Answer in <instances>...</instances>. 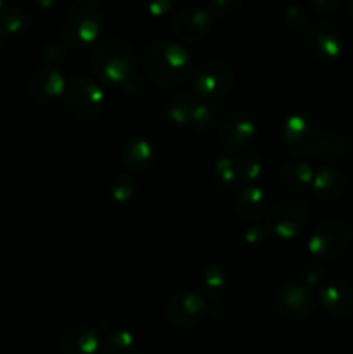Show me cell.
<instances>
[{
    "label": "cell",
    "instance_id": "cell-1",
    "mask_svg": "<svg viewBox=\"0 0 353 354\" xmlns=\"http://www.w3.org/2000/svg\"><path fill=\"white\" fill-rule=\"evenodd\" d=\"M141 66L149 80L163 86L183 85L194 71L189 50L168 38L151 41L142 52Z\"/></svg>",
    "mask_w": 353,
    "mask_h": 354
},
{
    "label": "cell",
    "instance_id": "cell-2",
    "mask_svg": "<svg viewBox=\"0 0 353 354\" xmlns=\"http://www.w3.org/2000/svg\"><path fill=\"white\" fill-rule=\"evenodd\" d=\"M90 66L99 82L123 86V83L134 75L135 50L125 38H102L93 45Z\"/></svg>",
    "mask_w": 353,
    "mask_h": 354
},
{
    "label": "cell",
    "instance_id": "cell-3",
    "mask_svg": "<svg viewBox=\"0 0 353 354\" xmlns=\"http://www.w3.org/2000/svg\"><path fill=\"white\" fill-rule=\"evenodd\" d=\"M192 90L197 99L206 102L227 95L235 83L234 66L220 57H208L201 61L192 71Z\"/></svg>",
    "mask_w": 353,
    "mask_h": 354
},
{
    "label": "cell",
    "instance_id": "cell-4",
    "mask_svg": "<svg viewBox=\"0 0 353 354\" xmlns=\"http://www.w3.org/2000/svg\"><path fill=\"white\" fill-rule=\"evenodd\" d=\"M64 102L73 116L83 121H92L104 111L106 92L97 78L75 76L66 85Z\"/></svg>",
    "mask_w": 353,
    "mask_h": 354
},
{
    "label": "cell",
    "instance_id": "cell-5",
    "mask_svg": "<svg viewBox=\"0 0 353 354\" xmlns=\"http://www.w3.org/2000/svg\"><path fill=\"white\" fill-rule=\"evenodd\" d=\"M310 220V207L300 197H284L282 201L270 207L266 214V230L279 239L289 241L298 237L307 228Z\"/></svg>",
    "mask_w": 353,
    "mask_h": 354
},
{
    "label": "cell",
    "instance_id": "cell-6",
    "mask_svg": "<svg viewBox=\"0 0 353 354\" xmlns=\"http://www.w3.org/2000/svg\"><path fill=\"white\" fill-rule=\"evenodd\" d=\"M280 135L291 154L305 158V156L317 154L324 133L320 130V124L311 116L305 113H291L284 120Z\"/></svg>",
    "mask_w": 353,
    "mask_h": 354
},
{
    "label": "cell",
    "instance_id": "cell-7",
    "mask_svg": "<svg viewBox=\"0 0 353 354\" xmlns=\"http://www.w3.org/2000/svg\"><path fill=\"white\" fill-rule=\"evenodd\" d=\"M353 234L348 223L339 218H325L315 227L308 239V251L320 259H332L341 256L348 249Z\"/></svg>",
    "mask_w": 353,
    "mask_h": 354
},
{
    "label": "cell",
    "instance_id": "cell-8",
    "mask_svg": "<svg viewBox=\"0 0 353 354\" xmlns=\"http://www.w3.org/2000/svg\"><path fill=\"white\" fill-rule=\"evenodd\" d=\"M305 45L314 57L320 61H334L341 57L345 52L346 38L338 24L322 19L308 26Z\"/></svg>",
    "mask_w": 353,
    "mask_h": 354
},
{
    "label": "cell",
    "instance_id": "cell-9",
    "mask_svg": "<svg viewBox=\"0 0 353 354\" xmlns=\"http://www.w3.org/2000/svg\"><path fill=\"white\" fill-rule=\"evenodd\" d=\"M102 33V19L96 10L69 9L68 17L61 28V41L69 48H83L99 41Z\"/></svg>",
    "mask_w": 353,
    "mask_h": 354
},
{
    "label": "cell",
    "instance_id": "cell-10",
    "mask_svg": "<svg viewBox=\"0 0 353 354\" xmlns=\"http://www.w3.org/2000/svg\"><path fill=\"white\" fill-rule=\"evenodd\" d=\"M273 310L289 320H303L314 311L315 296L310 287L298 282H286L273 292Z\"/></svg>",
    "mask_w": 353,
    "mask_h": 354
},
{
    "label": "cell",
    "instance_id": "cell-11",
    "mask_svg": "<svg viewBox=\"0 0 353 354\" xmlns=\"http://www.w3.org/2000/svg\"><path fill=\"white\" fill-rule=\"evenodd\" d=\"M206 313V299L197 292H176L165 304L166 320L175 328L196 327Z\"/></svg>",
    "mask_w": 353,
    "mask_h": 354
},
{
    "label": "cell",
    "instance_id": "cell-12",
    "mask_svg": "<svg viewBox=\"0 0 353 354\" xmlns=\"http://www.w3.org/2000/svg\"><path fill=\"white\" fill-rule=\"evenodd\" d=\"M213 16L211 9L194 3L180 9L175 16L172 17V30L176 38L185 44H194L199 41L210 33L213 26Z\"/></svg>",
    "mask_w": 353,
    "mask_h": 354
},
{
    "label": "cell",
    "instance_id": "cell-13",
    "mask_svg": "<svg viewBox=\"0 0 353 354\" xmlns=\"http://www.w3.org/2000/svg\"><path fill=\"white\" fill-rule=\"evenodd\" d=\"M258 133L256 121L251 114L241 109H232L221 116L217 127V137L224 147L241 149L253 140Z\"/></svg>",
    "mask_w": 353,
    "mask_h": 354
},
{
    "label": "cell",
    "instance_id": "cell-14",
    "mask_svg": "<svg viewBox=\"0 0 353 354\" xmlns=\"http://www.w3.org/2000/svg\"><path fill=\"white\" fill-rule=\"evenodd\" d=\"M66 85L68 82L61 69L54 66H44V68L35 69V73L28 80L26 95L35 104H51L59 97H64Z\"/></svg>",
    "mask_w": 353,
    "mask_h": 354
},
{
    "label": "cell",
    "instance_id": "cell-15",
    "mask_svg": "<svg viewBox=\"0 0 353 354\" xmlns=\"http://www.w3.org/2000/svg\"><path fill=\"white\" fill-rule=\"evenodd\" d=\"M99 330L85 322H76L69 325L61 337L62 354H97L100 349Z\"/></svg>",
    "mask_w": 353,
    "mask_h": 354
},
{
    "label": "cell",
    "instance_id": "cell-16",
    "mask_svg": "<svg viewBox=\"0 0 353 354\" xmlns=\"http://www.w3.org/2000/svg\"><path fill=\"white\" fill-rule=\"evenodd\" d=\"M121 162L128 171L142 173L154 162V145L145 135L132 133L121 144Z\"/></svg>",
    "mask_w": 353,
    "mask_h": 354
},
{
    "label": "cell",
    "instance_id": "cell-17",
    "mask_svg": "<svg viewBox=\"0 0 353 354\" xmlns=\"http://www.w3.org/2000/svg\"><path fill=\"white\" fill-rule=\"evenodd\" d=\"M318 303L332 317H348L353 311V287L343 280H332L318 292Z\"/></svg>",
    "mask_w": 353,
    "mask_h": 354
},
{
    "label": "cell",
    "instance_id": "cell-18",
    "mask_svg": "<svg viewBox=\"0 0 353 354\" xmlns=\"http://www.w3.org/2000/svg\"><path fill=\"white\" fill-rule=\"evenodd\" d=\"M311 189L318 199L334 201L345 196L348 189V178L341 169L334 166H322L315 169V176L311 180Z\"/></svg>",
    "mask_w": 353,
    "mask_h": 354
},
{
    "label": "cell",
    "instance_id": "cell-19",
    "mask_svg": "<svg viewBox=\"0 0 353 354\" xmlns=\"http://www.w3.org/2000/svg\"><path fill=\"white\" fill-rule=\"evenodd\" d=\"M234 211L241 220L255 223L266 213V196L262 187L249 185L242 187L234 197Z\"/></svg>",
    "mask_w": 353,
    "mask_h": 354
},
{
    "label": "cell",
    "instance_id": "cell-20",
    "mask_svg": "<svg viewBox=\"0 0 353 354\" xmlns=\"http://www.w3.org/2000/svg\"><path fill=\"white\" fill-rule=\"evenodd\" d=\"M315 176V169L310 162L294 159V161L284 162L279 168V180L286 189L293 192L307 189L311 185V180Z\"/></svg>",
    "mask_w": 353,
    "mask_h": 354
},
{
    "label": "cell",
    "instance_id": "cell-21",
    "mask_svg": "<svg viewBox=\"0 0 353 354\" xmlns=\"http://www.w3.org/2000/svg\"><path fill=\"white\" fill-rule=\"evenodd\" d=\"M194 100L189 93H175L163 102V114L176 127H190Z\"/></svg>",
    "mask_w": 353,
    "mask_h": 354
},
{
    "label": "cell",
    "instance_id": "cell-22",
    "mask_svg": "<svg viewBox=\"0 0 353 354\" xmlns=\"http://www.w3.org/2000/svg\"><path fill=\"white\" fill-rule=\"evenodd\" d=\"M100 349L104 354H135L137 341L128 328H111L104 334Z\"/></svg>",
    "mask_w": 353,
    "mask_h": 354
},
{
    "label": "cell",
    "instance_id": "cell-23",
    "mask_svg": "<svg viewBox=\"0 0 353 354\" xmlns=\"http://www.w3.org/2000/svg\"><path fill=\"white\" fill-rule=\"evenodd\" d=\"M215 121H217V116H215L213 106L203 99L194 100L192 118H190V128H192L194 131H197L199 135H204V133H208V131L213 130Z\"/></svg>",
    "mask_w": 353,
    "mask_h": 354
},
{
    "label": "cell",
    "instance_id": "cell-24",
    "mask_svg": "<svg viewBox=\"0 0 353 354\" xmlns=\"http://www.w3.org/2000/svg\"><path fill=\"white\" fill-rule=\"evenodd\" d=\"M201 283L211 296H220L228 286L227 272L218 263H210L208 266H204L203 273H201Z\"/></svg>",
    "mask_w": 353,
    "mask_h": 354
},
{
    "label": "cell",
    "instance_id": "cell-25",
    "mask_svg": "<svg viewBox=\"0 0 353 354\" xmlns=\"http://www.w3.org/2000/svg\"><path fill=\"white\" fill-rule=\"evenodd\" d=\"M235 168H237V176L255 182L263 171V161L256 151H244L235 158Z\"/></svg>",
    "mask_w": 353,
    "mask_h": 354
},
{
    "label": "cell",
    "instance_id": "cell-26",
    "mask_svg": "<svg viewBox=\"0 0 353 354\" xmlns=\"http://www.w3.org/2000/svg\"><path fill=\"white\" fill-rule=\"evenodd\" d=\"M0 23L3 24L7 33L16 35L26 31L28 28L31 26V23H33V19H31L30 14L24 9H21V7H6L3 12L0 14Z\"/></svg>",
    "mask_w": 353,
    "mask_h": 354
},
{
    "label": "cell",
    "instance_id": "cell-27",
    "mask_svg": "<svg viewBox=\"0 0 353 354\" xmlns=\"http://www.w3.org/2000/svg\"><path fill=\"white\" fill-rule=\"evenodd\" d=\"M348 138L338 131H329L327 135H322L320 147H318V154L324 159H341L343 156L348 152Z\"/></svg>",
    "mask_w": 353,
    "mask_h": 354
},
{
    "label": "cell",
    "instance_id": "cell-28",
    "mask_svg": "<svg viewBox=\"0 0 353 354\" xmlns=\"http://www.w3.org/2000/svg\"><path fill=\"white\" fill-rule=\"evenodd\" d=\"M111 197L116 203H128L137 194V182L130 173H118L109 183Z\"/></svg>",
    "mask_w": 353,
    "mask_h": 354
},
{
    "label": "cell",
    "instance_id": "cell-29",
    "mask_svg": "<svg viewBox=\"0 0 353 354\" xmlns=\"http://www.w3.org/2000/svg\"><path fill=\"white\" fill-rule=\"evenodd\" d=\"M213 176L218 187L227 189L232 187L237 180V168H235V159L230 156H220L213 165Z\"/></svg>",
    "mask_w": 353,
    "mask_h": 354
},
{
    "label": "cell",
    "instance_id": "cell-30",
    "mask_svg": "<svg viewBox=\"0 0 353 354\" xmlns=\"http://www.w3.org/2000/svg\"><path fill=\"white\" fill-rule=\"evenodd\" d=\"M284 21L287 23V26H291L293 30L296 31H303L308 30L310 26V10L307 9L301 3H289V6L284 7L282 10Z\"/></svg>",
    "mask_w": 353,
    "mask_h": 354
},
{
    "label": "cell",
    "instance_id": "cell-31",
    "mask_svg": "<svg viewBox=\"0 0 353 354\" xmlns=\"http://www.w3.org/2000/svg\"><path fill=\"white\" fill-rule=\"evenodd\" d=\"M42 59L47 62V66H54V68H57L59 62L64 61V50H62L59 45L47 44L44 48H42Z\"/></svg>",
    "mask_w": 353,
    "mask_h": 354
},
{
    "label": "cell",
    "instance_id": "cell-32",
    "mask_svg": "<svg viewBox=\"0 0 353 354\" xmlns=\"http://www.w3.org/2000/svg\"><path fill=\"white\" fill-rule=\"evenodd\" d=\"M241 6V0H215L211 2V12L227 16V14H234Z\"/></svg>",
    "mask_w": 353,
    "mask_h": 354
},
{
    "label": "cell",
    "instance_id": "cell-33",
    "mask_svg": "<svg viewBox=\"0 0 353 354\" xmlns=\"http://www.w3.org/2000/svg\"><path fill=\"white\" fill-rule=\"evenodd\" d=\"M301 273H303L305 286H315V283L324 280V268H322L320 265H317V263L305 266Z\"/></svg>",
    "mask_w": 353,
    "mask_h": 354
},
{
    "label": "cell",
    "instance_id": "cell-34",
    "mask_svg": "<svg viewBox=\"0 0 353 354\" xmlns=\"http://www.w3.org/2000/svg\"><path fill=\"white\" fill-rule=\"evenodd\" d=\"M266 234H269L266 227L255 223V225H251V227L246 228L244 242H248V244H251V245H256V244H260V242L265 241Z\"/></svg>",
    "mask_w": 353,
    "mask_h": 354
},
{
    "label": "cell",
    "instance_id": "cell-35",
    "mask_svg": "<svg viewBox=\"0 0 353 354\" xmlns=\"http://www.w3.org/2000/svg\"><path fill=\"white\" fill-rule=\"evenodd\" d=\"M339 7V0H311L310 9L318 14H331Z\"/></svg>",
    "mask_w": 353,
    "mask_h": 354
},
{
    "label": "cell",
    "instance_id": "cell-36",
    "mask_svg": "<svg viewBox=\"0 0 353 354\" xmlns=\"http://www.w3.org/2000/svg\"><path fill=\"white\" fill-rule=\"evenodd\" d=\"M144 7L152 16H161V14H166L172 9L173 3L170 0H151V2H145Z\"/></svg>",
    "mask_w": 353,
    "mask_h": 354
},
{
    "label": "cell",
    "instance_id": "cell-37",
    "mask_svg": "<svg viewBox=\"0 0 353 354\" xmlns=\"http://www.w3.org/2000/svg\"><path fill=\"white\" fill-rule=\"evenodd\" d=\"M6 38H7V31L6 28H3V24L0 23V48H2L3 44H6Z\"/></svg>",
    "mask_w": 353,
    "mask_h": 354
},
{
    "label": "cell",
    "instance_id": "cell-38",
    "mask_svg": "<svg viewBox=\"0 0 353 354\" xmlns=\"http://www.w3.org/2000/svg\"><path fill=\"white\" fill-rule=\"evenodd\" d=\"M345 9H346V14H348L350 19L353 21V0H348V2H346Z\"/></svg>",
    "mask_w": 353,
    "mask_h": 354
},
{
    "label": "cell",
    "instance_id": "cell-39",
    "mask_svg": "<svg viewBox=\"0 0 353 354\" xmlns=\"http://www.w3.org/2000/svg\"><path fill=\"white\" fill-rule=\"evenodd\" d=\"M6 2H2V0H0V14H2L3 12V9H6Z\"/></svg>",
    "mask_w": 353,
    "mask_h": 354
},
{
    "label": "cell",
    "instance_id": "cell-40",
    "mask_svg": "<svg viewBox=\"0 0 353 354\" xmlns=\"http://www.w3.org/2000/svg\"><path fill=\"white\" fill-rule=\"evenodd\" d=\"M352 234H353V230H352Z\"/></svg>",
    "mask_w": 353,
    "mask_h": 354
}]
</instances>
